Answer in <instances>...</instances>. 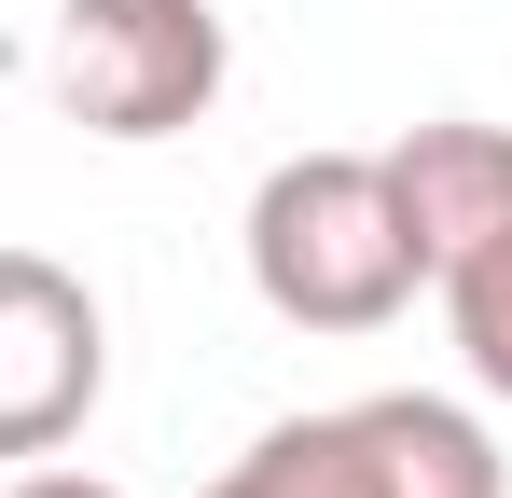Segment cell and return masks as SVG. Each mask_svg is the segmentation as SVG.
Returning <instances> with one entry per match:
<instances>
[{
    "label": "cell",
    "instance_id": "cell-1",
    "mask_svg": "<svg viewBox=\"0 0 512 498\" xmlns=\"http://www.w3.org/2000/svg\"><path fill=\"white\" fill-rule=\"evenodd\" d=\"M250 291L291 332H388L429 291V249L388 153H277L250 180Z\"/></svg>",
    "mask_w": 512,
    "mask_h": 498
},
{
    "label": "cell",
    "instance_id": "cell-2",
    "mask_svg": "<svg viewBox=\"0 0 512 498\" xmlns=\"http://www.w3.org/2000/svg\"><path fill=\"white\" fill-rule=\"evenodd\" d=\"M388 180H402V208H416V249H429L443 319H457L471 388L512 402V125L443 111L416 139H388Z\"/></svg>",
    "mask_w": 512,
    "mask_h": 498
},
{
    "label": "cell",
    "instance_id": "cell-3",
    "mask_svg": "<svg viewBox=\"0 0 512 498\" xmlns=\"http://www.w3.org/2000/svg\"><path fill=\"white\" fill-rule=\"evenodd\" d=\"M222 70H236V28L208 0H70L56 42H42L56 111L84 139H111V153H153L180 125H208Z\"/></svg>",
    "mask_w": 512,
    "mask_h": 498
},
{
    "label": "cell",
    "instance_id": "cell-4",
    "mask_svg": "<svg viewBox=\"0 0 512 498\" xmlns=\"http://www.w3.org/2000/svg\"><path fill=\"white\" fill-rule=\"evenodd\" d=\"M111 388V319L56 249H0V457H70Z\"/></svg>",
    "mask_w": 512,
    "mask_h": 498
},
{
    "label": "cell",
    "instance_id": "cell-5",
    "mask_svg": "<svg viewBox=\"0 0 512 498\" xmlns=\"http://www.w3.org/2000/svg\"><path fill=\"white\" fill-rule=\"evenodd\" d=\"M360 429H374L388 498H512L499 443H485V415L443 402V388H374V402H360Z\"/></svg>",
    "mask_w": 512,
    "mask_h": 498
},
{
    "label": "cell",
    "instance_id": "cell-6",
    "mask_svg": "<svg viewBox=\"0 0 512 498\" xmlns=\"http://www.w3.org/2000/svg\"><path fill=\"white\" fill-rule=\"evenodd\" d=\"M208 498H388V471H374L360 402H333V415H277V429H263Z\"/></svg>",
    "mask_w": 512,
    "mask_h": 498
},
{
    "label": "cell",
    "instance_id": "cell-7",
    "mask_svg": "<svg viewBox=\"0 0 512 498\" xmlns=\"http://www.w3.org/2000/svg\"><path fill=\"white\" fill-rule=\"evenodd\" d=\"M0 498H125V485H111V471H70V457H28Z\"/></svg>",
    "mask_w": 512,
    "mask_h": 498
}]
</instances>
